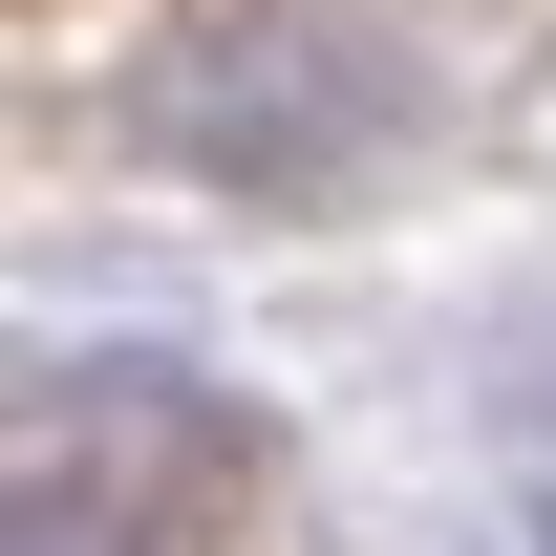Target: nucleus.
I'll list each match as a JSON object with an SVG mask.
<instances>
[{"instance_id":"nucleus-1","label":"nucleus","mask_w":556,"mask_h":556,"mask_svg":"<svg viewBox=\"0 0 556 556\" xmlns=\"http://www.w3.org/2000/svg\"><path fill=\"white\" fill-rule=\"evenodd\" d=\"M386 129H407V86H386V43H364V22H321V0L214 22L193 65L150 86V150H172V172H214V193H343Z\"/></svg>"},{"instance_id":"nucleus-2","label":"nucleus","mask_w":556,"mask_h":556,"mask_svg":"<svg viewBox=\"0 0 556 556\" xmlns=\"http://www.w3.org/2000/svg\"><path fill=\"white\" fill-rule=\"evenodd\" d=\"M0 556H150V535L108 514V492H65V471H22V492H0Z\"/></svg>"}]
</instances>
